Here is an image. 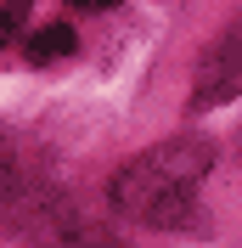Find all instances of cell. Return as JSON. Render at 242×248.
Instances as JSON below:
<instances>
[{
	"label": "cell",
	"mask_w": 242,
	"mask_h": 248,
	"mask_svg": "<svg viewBox=\"0 0 242 248\" xmlns=\"http://www.w3.org/2000/svg\"><path fill=\"white\" fill-rule=\"evenodd\" d=\"M214 147L197 136H175L164 147H147L113 175L107 198L113 209L141 226H158V232H197L203 226V209H197V181L209 175Z\"/></svg>",
	"instance_id": "cell-1"
},
{
	"label": "cell",
	"mask_w": 242,
	"mask_h": 248,
	"mask_svg": "<svg viewBox=\"0 0 242 248\" xmlns=\"http://www.w3.org/2000/svg\"><path fill=\"white\" fill-rule=\"evenodd\" d=\"M74 51H79V34L68 29V23H45L40 34H29V51H23V57L45 68V62H62V57H74Z\"/></svg>",
	"instance_id": "cell-3"
},
{
	"label": "cell",
	"mask_w": 242,
	"mask_h": 248,
	"mask_svg": "<svg viewBox=\"0 0 242 248\" xmlns=\"http://www.w3.org/2000/svg\"><path fill=\"white\" fill-rule=\"evenodd\" d=\"M62 6H74V12H113L119 0H62Z\"/></svg>",
	"instance_id": "cell-5"
},
{
	"label": "cell",
	"mask_w": 242,
	"mask_h": 248,
	"mask_svg": "<svg viewBox=\"0 0 242 248\" xmlns=\"http://www.w3.org/2000/svg\"><path fill=\"white\" fill-rule=\"evenodd\" d=\"M237 91H242V12L231 17V29L203 51V68H197V79H192V108L197 113L220 108V102H231Z\"/></svg>",
	"instance_id": "cell-2"
},
{
	"label": "cell",
	"mask_w": 242,
	"mask_h": 248,
	"mask_svg": "<svg viewBox=\"0 0 242 248\" xmlns=\"http://www.w3.org/2000/svg\"><path fill=\"white\" fill-rule=\"evenodd\" d=\"M23 12H29V0H0V40L12 46L17 29H23Z\"/></svg>",
	"instance_id": "cell-4"
}]
</instances>
